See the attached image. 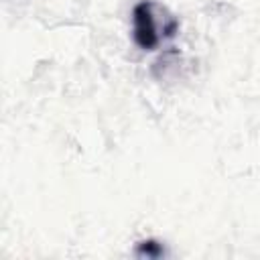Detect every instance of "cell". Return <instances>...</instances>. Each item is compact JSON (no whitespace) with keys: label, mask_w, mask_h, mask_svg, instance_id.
Masks as SVG:
<instances>
[{"label":"cell","mask_w":260,"mask_h":260,"mask_svg":"<svg viewBox=\"0 0 260 260\" xmlns=\"http://www.w3.org/2000/svg\"><path fill=\"white\" fill-rule=\"evenodd\" d=\"M154 8H156L154 2L142 0L132 10V37H134V43L144 51L156 49L165 39L162 32H158L160 28L156 22Z\"/></svg>","instance_id":"obj_1"}]
</instances>
